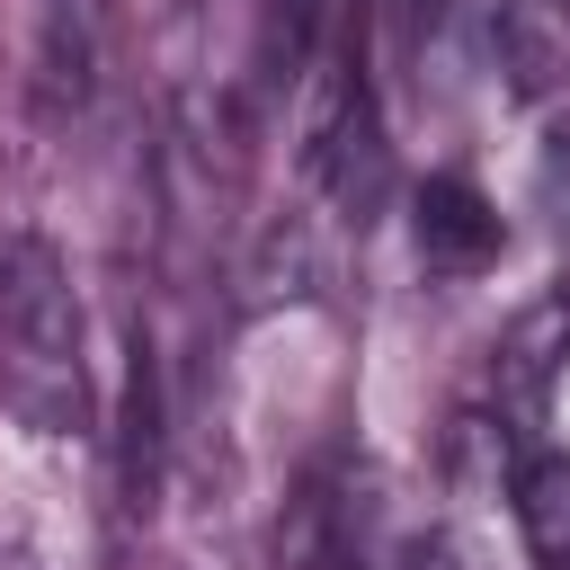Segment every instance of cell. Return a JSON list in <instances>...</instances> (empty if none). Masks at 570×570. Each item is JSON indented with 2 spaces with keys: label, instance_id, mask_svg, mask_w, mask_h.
Instances as JSON below:
<instances>
[{
  "label": "cell",
  "instance_id": "9c48e42d",
  "mask_svg": "<svg viewBox=\"0 0 570 570\" xmlns=\"http://www.w3.org/2000/svg\"><path fill=\"white\" fill-rule=\"evenodd\" d=\"M552 570H570V561H552Z\"/></svg>",
  "mask_w": 570,
  "mask_h": 570
},
{
  "label": "cell",
  "instance_id": "277c9868",
  "mask_svg": "<svg viewBox=\"0 0 570 570\" xmlns=\"http://www.w3.org/2000/svg\"><path fill=\"white\" fill-rule=\"evenodd\" d=\"M160 454H169V392H160V347L142 321H125V392H116V508L151 517L160 499Z\"/></svg>",
  "mask_w": 570,
  "mask_h": 570
},
{
  "label": "cell",
  "instance_id": "ba28073f",
  "mask_svg": "<svg viewBox=\"0 0 570 570\" xmlns=\"http://www.w3.org/2000/svg\"><path fill=\"white\" fill-rule=\"evenodd\" d=\"M543 196H552L561 240H570V125H552V134H543Z\"/></svg>",
  "mask_w": 570,
  "mask_h": 570
},
{
  "label": "cell",
  "instance_id": "5b68a950",
  "mask_svg": "<svg viewBox=\"0 0 570 570\" xmlns=\"http://www.w3.org/2000/svg\"><path fill=\"white\" fill-rule=\"evenodd\" d=\"M410 249H419V267L428 276H481V267H499V249H508V223H499V205L472 187V178H454V169H436L419 196H410Z\"/></svg>",
  "mask_w": 570,
  "mask_h": 570
},
{
  "label": "cell",
  "instance_id": "3957f363",
  "mask_svg": "<svg viewBox=\"0 0 570 570\" xmlns=\"http://www.w3.org/2000/svg\"><path fill=\"white\" fill-rule=\"evenodd\" d=\"M276 570H374L365 490H356V472H347L338 454L294 481L285 517H276Z\"/></svg>",
  "mask_w": 570,
  "mask_h": 570
},
{
  "label": "cell",
  "instance_id": "30bf717a",
  "mask_svg": "<svg viewBox=\"0 0 570 570\" xmlns=\"http://www.w3.org/2000/svg\"><path fill=\"white\" fill-rule=\"evenodd\" d=\"M552 9H570V0H552Z\"/></svg>",
  "mask_w": 570,
  "mask_h": 570
},
{
  "label": "cell",
  "instance_id": "52a82bcc",
  "mask_svg": "<svg viewBox=\"0 0 570 570\" xmlns=\"http://www.w3.org/2000/svg\"><path fill=\"white\" fill-rule=\"evenodd\" d=\"M508 499H517L525 552H534L543 570L570 561V445H525L517 472H508Z\"/></svg>",
  "mask_w": 570,
  "mask_h": 570
},
{
  "label": "cell",
  "instance_id": "7a4b0ae2",
  "mask_svg": "<svg viewBox=\"0 0 570 570\" xmlns=\"http://www.w3.org/2000/svg\"><path fill=\"white\" fill-rule=\"evenodd\" d=\"M561 374H570V285L543 294V303H525V312L499 330V347H490V410H481V419H490L517 454L543 445V419H552Z\"/></svg>",
  "mask_w": 570,
  "mask_h": 570
},
{
  "label": "cell",
  "instance_id": "8992f818",
  "mask_svg": "<svg viewBox=\"0 0 570 570\" xmlns=\"http://www.w3.org/2000/svg\"><path fill=\"white\" fill-rule=\"evenodd\" d=\"M107 71V0H45V36H36V116L71 125L89 116Z\"/></svg>",
  "mask_w": 570,
  "mask_h": 570
},
{
  "label": "cell",
  "instance_id": "6da1fadb",
  "mask_svg": "<svg viewBox=\"0 0 570 570\" xmlns=\"http://www.w3.org/2000/svg\"><path fill=\"white\" fill-rule=\"evenodd\" d=\"M0 410L45 445L89 428V321L45 232L0 240Z\"/></svg>",
  "mask_w": 570,
  "mask_h": 570
}]
</instances>
